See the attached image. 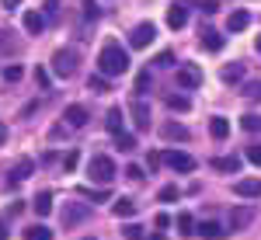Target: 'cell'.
I'll return each mask as SVG.
<instances>
[{
	"label": "cell",
	"mask_w": 261,
	"mask_h": 240,
	"mask_svg": "<svg viewBox=\"0 0 261 240\" xmlns=\"http://www.w3.org/2000/svg\"><path fill=\"white\" fill-rule=\"evenodd\" d=\"M209 136H213V140H226V136H230V122L220 119V115L209 119Z\"/></svg>",
	"instance_id": "obj_16"
},
{
	"label": "cell",
	"mask_w": 261,
	"mask_h": 240,
	"mask_svg": "<svg viewBox=\"0 0 261 240\" xmlns=\"http://www.w3.org/2000/svg\"><path fill=\"white\" fill-rule=\"evenodd\" d=\"M42 11H45L42 18H56V14H60V4H56V0H45V7H42Z\"/></svg>",
	"instance_id": "obj_38"
},
{
	"label": "cell",
	"mask_w": 261,
	"mask_h": 240,
	"mask_svg": "<svg viewBox=\"0 0 261 240\" xmlns=\"http://www.w3.org/2000/svg\"><path fill=\"white\" fill-rule=\"evenodd\" d=\"M195 233H202L205 240H223L226 237V226H220V223L205 220V223H195Z\"/></svg>",
	"instance_id": "obj_10"
},
{
	"label": "cell",
	"mask_w": 261,
	"mask_h": 240,
	"mask_svg": "<svg viewBox=\"0 0 261 240\" xmlns=\"http://www.w3.org/2000/svg\"><path fill=\"white\" fill-rule=\"evenodd\" d=\"M133 122H136V129H150V108L143 101H133Z\"/></svg>",
	"instance_id": "obj_15"
},
{
	"label": "cell",
	"mask_w": 261,
	"mask_h": 240,
	"mask_svg": "<svg viewBox=\"0 0 261 240\" xmlns=\"http://www.w3.org/2000/svg\"><path fill=\"white\" fill-rule=\"evenodd\" d=\"M7 233H11V230H7V223L0 220V240H7Z\"/></svg>",
	"instance_id": "obj_46"
},
{
	"label": "cell",
	"mask_w": 261,
	"mask_h": 240,
	"mask_svg": "<svg viewBox=\"0 0 261 240\" xmlns=\"http://www.w3.org/2000/svg\"><path fill=\"white\" fill-rule=\"evenodd\" d=\"M247 24H251V14H247V11H233L230 21H226V28H230V32H244Z\"/></svg>",
	"instance_id": "obj_21"
},
{
	"label": "cell",
	"mask_w": 261,
	"mask_h": 240,
	"mask_svg": "<svg viewBox=\"0 0 261 240\" xmlns=\"http://www.w3.org/2000/svg\"><path fill=\"white\" fill-rule=\"evenodd\" d=\"M181 91H192V87H199L202 84V70L199 66H178V73H174Z\"/></svg>",
	"instance_id": "obj_8"
},
{
	"label": "cell",
	"mask_w": 261,
	"mask_h": 240,
	"mask_svg": "<svg viewBox=\"0 0 261 240\" xmlns=\"http://www.w3.org/2000/svg\"><path fill=\"white\" fill-rule=\"evenodd\" d=\"M7 49H11V52H18V49H21V42L11 39V32H4V35H0V52H7Z\"/></svg>",
	"instance_id": "obj_31"
},
{
	"label": "cell",
	"mask_w": 261,
	"mask_h": 240,
	"mask_svg": "<svg viewBox=\"0 0 261 240\" xmlns=\"http://www.w3.org/2000/svg\"><path fill=\"white\" fill-rule=\"evenodd\" d=\"M247 160H251V164H258V167H261V146H247Z\"/></svg>",
	"instance_id": "obj_40"
},
{
	"label": "cell",
	"mask_w": 261,
	"mask_h": 240,
	"mask_svg": "<svg viewBox=\"0 0 261 240\" xmlns=\"http://www.w3.org/2000/svg\"><path fill=\"white\" fill-rule=\"evenodd\" d=\"M213 167H216V171H230V174H237V171H241V157H220V160H213Z\"/></svg>",
	"instance_id": "obj_23"
},
{
	"label": "cell",
	"mask_w": 261,
	"mask_h": 240,
	"mask_svg": "<svg viewBox=\"0 0 261 240\" xmlns=\"http://www.w3.org/2000/svg\"><path fill=\"white\" fill-rule=\"evenodd\" d=\"M35 212L39 216H49L53 212V192H39L35 195Z\"/></svg>",
	"instance_id": "obj_22"
},
{
	"label": "cell",
	"mask_w": 261,
	"mask_h": 240,
	"mask_svg": "<svg viewBox=\"0 0 261 240\" xmlns=\"http://www.w3.org/2000/svg\"><path fill=\"white\" fill-rule=\"evenodd\" d=\"M7 140V125H4V122H0V143Z\"/></svg>",
	"instance_id": "obj_48"
},
{
	"label": "cell",
	"mask_w": 261,
	"mask_h": 240,
	"mask_svg": "<svg viewBox=\"0 0 261 240\" xmlns=\"http://www.w3.org/2000/svg\"><path fill=\"white\" fill-rule=\"evenodd\" d=\"M91 91L105 94V91H108V77H105V73H94V77H91Z\"/></svg>",
	"instance_id": "obj_33"
},
{
	"label": "cell",
	"mask_w": 261,
	"mask_h": 240,
	"mask_svg": "<svg viewBox=\"0 0 261 240\" xmlns=\"http://www.w3.org/2000/svg\"><path fill=\"white\" fill-rule=\"evenodd\" d=\"M133 212H136V202L133 199H115V216L119 220H129Z\"/></svg>",
	"instance_id": "obj_25"
},
{
	"label": "cell",
	"mask_w": 261,
	"mask_h": 240,
	"mask_svg": "<svg viewBox=\"0 0 261 240\" xmlns=\"http://www.w3.org/2000/svg\"><path fill=\"white\" fill-rule=\"evenodd\" d=\"M105 125H108V132H122V125H125V115H122V108H108V115H105Z\"/></svg>",
	"instance_id": "obj_19"
},
{
	"label": "cell",
	"mask_w": 261,
	"mask_h": 240,
	"mask_svg": "<svg viewBox=\"0 0 261 240\" xmlns=\"http://www.w3.org/2000/svg\"><path fill=\"white\" fill-rule=\"evenodd\" d=\"M115 146H119L122 153H133V150H136V136H129V132H115Z\"/></svg>",
	"instance_id": "obj_26"
},
{
	"label": "cell",
	"mask_w": 261,
	"mask_h": 240,
	"mask_svg": "<svg viewBox=\"0 0 261 240\" xmlns=\"http://www.w3.org/2000/svg\"><path fill=\"white\" fill-rule=\"evenodd\" d=\"M125 178L129 181H143V167L140 164H129V167H125Z\"/></svg>",
	"instance_id": "obj_37"
},
{
	"label": "cell",
	"mask_w": 261,
	"mask_h": 240,
	"mask_svg": "<svg viewBox=\"0 0 261 240\" xmlns=\"http://www.w3.org/2000/svg\"><path fill=\"white\" fill-rule=\"evenodd\" d=\"M161 160L171 167V171H178V174H192V171H195V157H188L185 150H167Z\"/></svg>",
	"instance_id": "obj_6"
},
{
	"label": "cell",
	"mask_w": 261,
	"mask_h": 240,
	"mask_svg": "<svg viewBox=\"0 0 261 240\" xmlns=\"http://www.w3.org/2000/svg\"><path fill=\"white\" fill-rule=\"evenodd\" d=\"M226 84H237V80L244 77V63H230V66H223V73H220Z\"/></svg>",
	"instance_id": "obj_24"
},
{
	"label": "cell",
	"mask_w": 261,
	"mask_h": 240,
	"mask_svg": "<svg viewBox=\"0 0 261 240\" xmlns=\"http://www.w3.org/2000/svg\"><path fill=\"white\" fill-rule=\"evenodd\" d=\"M84 220H91V205L87 202H63V230H73Z\"/></svg>",
	"instance_id": "obj_3"
},
{
	"label": "cell",
	"mask_w": 261,
	"mask_h": 240,
	"mask_svg": "<svg viewBox=\"0 0 261 240\" xmlns=\"http://www.w3.org/2000/svg\"><path fill=\"white\" fill-rule=\"evenodd\" d=\"M84 240H94V237H84Z\"/></svg>",
	"instance_id": "obj_51"
},
{
	"label": "cell",
	"mask_w": 261,
	"mask_h": 240,
	"mask_svg": "<svg viewBox=\"0 0 261 240\" xmlns=\"http://www.w3.org/2000/svg\"><path fill=\"white\" fill-rule=\"evenodd\" d=\"M251 220H254V209H251V205L230 209V216H226V233H241V230H247Z\"/></svg>",
	"instance_id": "obj_5"
},
{
	"label": "cell",
	"mask_w": 261,
	"mask_h": 240,
	"mask_svg": "<svg viewBox=\"0 0 261 240\" xmlns=\"http://www.w3.org/2000/svg\"><path fill=\"white\" fill-rule=\"evenodd\" d=\"M24 240H53V230L49 226H32V230H24Z\"/></svg>",
	"instance_id": "obj_27"
},
{
	"label": "cell",
	"mask_w": 261,
	"mask_h": 240,
	"mask_svg": "<svg viewBox=\"0 0 261 240\" xmlns=\"http://www.w3.org/2000/svg\"><path fill=\"white\" fill-rule=\"evenodd\" d=\"M178 233L181 237H195V216H192V212H178Z\"/></svg>",
	"instance_id": "obj_18"
},
{
	"label": "cell",
	"mask_w": 261,
	"mask_h": 240,
	"mask_svg": "<svg viewBox=\"0 0 261 240\" xmlns=\"http://www.w3.org/2000/svg\"><path fill=\"white\" fill-rule=\"evenodd\" d=\"M153 223H157L161 230H167V226H171V216H167V212H157V220H153Z\"/></svg>",
	"instance_id": "obj_43"
},
{
	"label": "cell",
	"mask_w": 261,
	"mask_h": 240,
	"mask_svg": "<svg viewBox=\"0 0 261 240\" xmlns=\"http://www.w3.org/2000/svg\"><path fill=\"white\" fill-rule=\"evenodd\" d=\"M63 119H66V125L81 129V125H87V108H84V104H70V108L63 112Z\"/></svg>",
	"instance_id": "obj_12"
},
{
	"label": "cell",
	"mask_w": 261,
	"mask_h": 240,
	"mask_svg": "<svg viewBox=\"0 0 261 240\" xmlns=\"http://www.w3.org/2000/svg\"><path fill=\"white\" fill-rule=\"evenodd\" d=\"M21 77H24V70H21V66H14V63H11V66H4V80H11V84H18Z\"/></svg>",
	"instance_id": "obj_32"
},
{
	"label": "cell",
	"mask_w": 261,
	"mask_h": 240,
	"mask_svg": "<svg viewBox=\"0 0 261 240\" xmlns=\"http://www.w3.org/2000/svg\"><path fill=\"white\" fill-rule=\"evenodd\" d=\"M150 84H153V80H150V73H146V70H143L140 77H136V94H146V91H150Z\"/></svg>",
	"instance_id": "obj_34"
},
{
	"label": "cell",
	"mask_w": 261,
	"mask_h": 240,
	"mask_svg": "<svg viewBox=\"0 0 261 240\" xmlns=\"http://www.w3.org/2000/svg\"><path fill=\"white\" fill-rule=\"evenodd\" d=\"M153 35H157V28H153L150 21H146V24H136V28L129 32V45H133V49H146V45L153 42Z\"/></svg>",
	"instance_id": "obj_7"
},
{
	"label": "cell",
	"mask_w": 261,
	"mask_h": 240,
	"mask_svg": "<svg viewBox=\"0 0 261 240\" xmlns=\"http://www.w3.org/2000/svg\"><path fill=\"white\" fill-rule=\"evenodd\" d=\"M115 174L119 171H115V160L112 157H91V164H87V178L94 181V184H108Z\"/></svg>",
	"instance_id": "obj_2"
},
{
	"label": "cell",
	"mask_w": 261,
	"mask_h": 240,
	"mask_svg": "<svg viewBox=\"0 0 261 240\" xmlns=\"http://www.w3.org/2000/svg\"><path fill=\"white\" fill-rule=\"evenodd\" d=\"M157 66H174V52H161L157 56Z\"/></svg>",
	"instance_id": "obj_42"
},
{
	"label": "cell",
	"mask_w": 261,
	"mask_h": 240,
	"mask_svg": "<svg viewBox=\"0 0 261 240\" xmlns=\"http://www.w3.org/2000/svg\"><path fill=\"white\" fill-rule=\"evenodd\" d=\"M42 28H45V18H42L39 11H28V14H24V32H32V35H42Z\"/></svg>",
	"instance_id": "obj_17"
},
{
	"label": "cell",
	"mask_w": 261,
	"mask_h": 240,
	"mask_svg": "<svg viewBox=\"0 0 261 240\" xmlns=\"http://www.w3.org/2000/svg\"><path fill=\"white\" fill-rule=\"evenodd\" d=\"M167 24H171V28H185V24H188V11H185L181 4L167 7Z\"/></svg>",
	"instance_id": "obj_14"
},
{
	"label": "cell",
	"mask_w": 261,
	"mask_h": 240,
	"mask_svg": "<svg viewBox=\"0 0 261 240\" xmlns=\"http://www.w3.org/2000/svg\"><path fill=\"white\" fill-rule=\"evenodd\" d=\"M202 45H205L209 52H220V49H223V35H220V32H213V28H205V32H202Z\"/></svg>",
	"instance_id": "obj_20"
},
{
	"label": "cell",
	"mask_w": 261,
	"mask_h": 240,
	"mask_svg": "<svg viewBox=\"0 0 261 240\" xmlns=\"http://www.w3.org/2000/svg\"><path fill=\"white\" fill-rule=\"evenodd\" d=\"M244 98H261V80H254V84H244Z\"/></svg>",
	"instance_id": "obj_36"
},
{
	"label": "cell",
	"mask_w": 261,
	"mask_h": 240,
	"mask_svg": "<svg viewBox=\"0 0 261 240\" xmlns=\"http://www.w3.org/2000/svg\"><path fill=\"white\" fill-rule=\"evenodd\" d=\"M122 237H125V240H146V233H143V226H136V223H129V226L122 230Z\"/></svg>",
	"instance_id": "obj_30"
},
{
	"label": "cell",
	"mask_w": 261,
	"mask_h": 240,
	"mask_svg": "<svg viewBox=\"0 0 261 240\" xmlns=\"http://www.w3.org/2000/svg\"><path fill=\"white\" fill-rule=\"evenodd\" d=\"M32 171H35V160H21L18 167L11 171V178H7V188H18V184H21L24 178H28Z\"/></svg>",
	"instance_id": "obj_11"
},
{
	"label": "cell",
	"mask_w": 261,
	"mask_h": 240,
	"mask_svg": "<svg viewBox=\"0 0 261 240\" xmlns=\"http://www.w3.org/2000/svg\"><path fill=\"white\" fill-rule=\"evenodd\" d=\"M258 52H261V35H258Z\"/></svg>",
	"instance_id": "obj_50"
},
{
	"label": "cell",
	"mask_w": 261,
	"mask_h": 240,
	"mask_svg": "<svg viewBox=\"0 0 261 240\" xmlns=\"http://www.w3.org/2000/svg\"><path fill=\"white\" fill-rule=\"evenodd\" d=\"M53 73L63 77V80H70L77 73V52H73V49H60V52L53 56Z\"/></svg>",
	"instance_id": "obj_4"
},
{
	"label": "cell",
	"mask_w": 261,
	"mask_h": 240,
	"mask_svg": "<svg viewBox=\"0 0 261 240\" xmlns=\"http://www.w3.org/2000/svg\"><path fill=\"white\" fill-rule=\"evenodd\" d=\"M233 192H237L241 199H261V181L258 178H241L233 184Z\"/></svg>",
	"instance_id": "obj_9"
},
{
	"label": "cell",
	"mask_w": 261,
	"mask_h": 240,
	"mask_svg": "<svg viewBox=\"0 0 261 240\" xmlns=\"http://www.w3.org/2000/svg\"><path fill=\"white\" fill-rule=\"evenodd\" d=\"M157 199H161V202H178L181 199V188H178V184H164L161 192H157Z\"/></svg>",
	"instance_id": "obj_28"
},
{
	"label": "cell",
	"mask_w": 261,
	"mask_h": 240,
	"mask_svg": "<svg viewBox=\"0 0 261 240\" xmlns=\"http://www.w3.org/2000/svg\"><path fill=\"white\" fill-rule=\"evenodd\" d=\"M77 160H81V153H77V150H70L66 160H63V164H66V171H73V167H77Z\"/></svg>",
	"instance_id": "obj_41"
},
{
	"label": "cell",
	"mask_w": 261,
	"mask_h": 240,
	"mask_svg": "<svg viewBox=\"0 0 261 240\" xmlns=\"http://www.w3.org/2000/svg\"><path fill=\"white\" fill-rule=\"evenodd\" d=\"M202 11H205V14H216V11H220V4H216V0H205V4H202Z\"/></svg>",
	"instance_id": "obj_44"
},
{
	"label": "cell",
	"mask_w": 261,
	"mask_h": 240,
	"mask_svg": "<svg viewBox=\"0 0 261 240\" xmlns=\"http://www.w3.org/2000/svg\"><path fill=\"white\" fill-rule=\"evenodd\" d=\"M35 80H39L42 87H49V73H45V70H35Z\"/></svg>",
	"instance_id": "obj_45"
},
{
	"label": "cell",
	"mask_w": 261,
	"mask_h": 240,
	"mask_svg": "<svg viewBox=\"0 0 261 240\" xmlns=\"http://www.w3.org/2000/svg\"><path fill=\"white\" fill-rule=\"evenodd\" d=\"M18 4H21V0H4V7H7V11H14Z\"/></svg>",
	"instance_id": "obj_47"
},
{
	"label": "cell",
	"mask_w": 261,
	"mask_h": 240,
	"mask_svg": "<svg viewBox=\"0 0 261 240\" xmlns=\"http://www.w3.org/2000/svg\"><path fill=\"white\" fill-rule=\"evenodd\" d=\"M150 240H164V233H153V237H150Z\"/></svg>",
	"instance_id": "obj_49"
},
{
	"label": "cell",
	"mask_w": 261,
	"mask_h": 240,
	"mask_svg": "<svg viewBox=\"0 0 261 240\" xmlns=\"http://www.w3.org/2000/svg\"><path fill=\"white\" fill-rule=\"evenodd\" d=\"M98 73H105V77H122V73H129V52L119 49V42H108L98 52Z\"/></svg>",
	"instance_id": "obj_1"
},
{
	"label": "cell",
	"mask_w": 261,
	"mask_h": 240,
	"mask_svg": "<svg viewBox=\"0 0 261 240\" xmlns=\"http://www.w3.org/2000/svg\"><path fill=\"white\" fill-rule=\"evenodd\" d=\"M98 14H101V11H98V4H94V0H87V4H84V18H91V21H94Z\"/></svg>",
	"instance_id": "obj_39"
},
{
	"label": "cell",
	"mask_w": 261,
	"mask_h": 240,
	"mask_svg": "<svg viewBox=\"0 0 261 240\" xmlns=\"http://www.w3.org/2000/svg\"><path fill=\"white\" fill-rule=\"evenodd\" d=\"M161 136L167 143H185V140H188V129H185L181 122H167V125L161 129Z\"/></svg>",
	"instance_id": "obj_13"
},
{
	"label": "cell",
	"mask_w": 261,
	"mask_h": 240,
	"mask_svg": "<svg viewBox=\"0 0 261 240\" xmlns=\"http://www.w3.org/2000/svg\"><path fill=\"white\" fill-rule=\"evenodd\" d=\"M167 108H171V112H188V98H185V94H171V98H167Z\"/></svg>",
	"instance_id": "obj_29"
},
{
	"label": "cell",
	"mask_w": 261,
	"mask_h": 240,
	"mask_svg": "<svg viewBox=\"0 0 261 240\" xmlns=\"http://www.w3.org/2000/svg\"><path fill=\"white\" fill-rule=\"evenodd\" d=\"M241 125L247 129V132H254V129H261V119H258V115H244Z\"/></svg>",
	"instance_id": "obj_35"
}]
</instances>
